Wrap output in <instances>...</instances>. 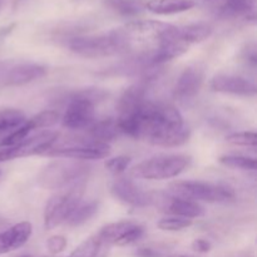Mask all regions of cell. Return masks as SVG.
I'll list each match as a JSON object with an SVG mask.
<instances>
[{
    "label": "cell",
    "instance_id": "1",
    "mask_svg": "<svg viewBox=\"0 0 257 257\" xmlns=\"http://www.w3.org/2000/svg\"><path fill=\"white\" fill-rule=\"evenodd\" d=\"M191 130L180 110L163 102H146L136 124V140H145L157 147L173 148L190 140Z\"/></svg>",
    "mask_w": 257,
    "mask_h": 257
},
{
    "label": "cell",
    "instance_id": "2",
    "mask_svg": "<svg viewBox=\"0 0 257 257\" xmlns=\"http://www.w3.org/2000/svg\"><path fill=\"white\" fill-rule=\"evenodd\" d=\"M119 32L124 38L128 50L136 45H142L147 47L145 52H148L165 43L180 39L178 27L158 20H136L119 28Z\"/></svg>",
    "mask_w": 257,
    "mask_h": 257
},
{
    "label": "cell",
    "instance_id": "3",
    "mask_svg": "<svg viewBox=\"0 0 257 257\" xmlns=\"http://www.w3.org/2000/svg\"><path fill=\"white\" fill-rule=\"evenodd\" d=\"M107 97V92L98 88H89L72 95L62 117L63 127L70 131H83L89 128L95 120V104Z\"/></svg>",
    "mask_w": 257,
    "mask_h": 257
},
{
    "label": "cell",
    "instance_id": "4",
    "mask_svg": "<svg viewBox=\"0 0 257 257\" xmlns=\"http://www.w3.org/2000/svg\"><path fill=\"white\" fill-rule=\"evenodd\" d=\"M90 166L83 161L59 158L45 166L38 175V183L45 190L59 191L87 180Z\"/></svg>",
    "mask_w": 257,
    "mask_h": 257
},
{
    "label": "cell",
    "instance_id": "5",
    "mask_svg": "<svg viewBox=\"0 0 257 257\" xmlns=\"http://www.w3.org/2000/svg\"><path fill=\"white\" fill-rule=\"evenodd\" d=\"M68 47L74 54L88 59L107 58L127 52L128 48L119 29L100 35L75 37L69 40Z\"/></svg>",
    "mask_w": 257,
    "mask_h": 257
},
{
    "label": "cell",
    "instance_id": "6",
    "mask_svg": "<svg viewBox=\"0 0 257 257\" xmlns=\"http://www.w3.org/2000/svg\"><path fill=\"white\" fill-rule=\"evenodd\" d=\"M85 181L83 180L67 188L57 191L53 197L48 201L44 210V227L53 230L68 221L75 208L82 202L84 195Z\"/></svg>",
    "mask_w": 257,
    "mask_h": 257
},
{
    "label": "cell",
    "instance_id": "7",
    "mask_svg": "<svg viewBox=\"0 0 257 257\" xmlns=\"http://www.w3.org/2000/svg\"><path fill=\"white\" fill-rule=\"evenodd\" d=\"M168 188L171 195L198 203H226L235 198V192L228 186L205 181H175Z\"/></svg>",
    "mask_w": 257,
    "mask_h": 257
},
{
    "label": "cell",
    "instance_id": "8",
    "mask_svg": "<svg viewBox=\"0 0 257 257\" xmlns=\"http://www.w3.org/2000/svg\"><path fill=\"white\" fill-rule=\"evenodd\" d=\"M148 87L150 83L141 79L138 83L128 87L120 95L117 103L118 115L115 118L120 135L135 138L138 115L147 102L146 97H147Z\"/></svg>",
    "mask_w": 257,
    "mask_h": 257
},
{
    "label": "cell",
    "instance_id": "9",
    "mask_svg": "<svg viewBox=\"0 0 257 257\" xmlns=\"http://www.w3.org/2000/svg\"><path fill=\"white\" fill-rule=\"evenodd\" d=\"M190 163L191 158L186 155H158L136 165L131 173L142 180H170L187 170Z\"/></svg>",
    "mask_w": 257,
    "mask_h": 257
},
{
    "label": "cell",
    "instance_id": "10",
    "mask_svg": "<svg viewBox=\"0 0 257 257\" xmlns=\"http://www.w3.org/2000/svg\"><path fill=\"white\" fill-rule=\"evenodd\" d=\"M110 155V145L108 143L97 142L92 140L75 142H67V145H57L55 143L49 151L44 153L45 157L52 158H67L75 161H94L107 158Z\"/></svg>",
    "mask_w": 257,
    "mask_h": 257
},
{
    "label": "cell",
    "instance_id": "11",
    "mask_svg": "<svg viewBox=\"0 0 257 257\" xmlns=\"http://www.w3.org/2000/svg\"><path fill=\"white\" fill-rule=\"evenodd\" d=\"M58 137L59 135L52 131H44V132L29 136L18 145L0 150V163L17 160V158L44 156V153L58 142Z\"/></svg>",
    "mask_w": 257,
    "mask_h": 257
},
{
    "label": "cell",
    "instance_id": "12",
    "mask_svg": "<svg viewBox=\"0 0 257 257\" xmlns=\"http://www.w3.org/2000/svg\"><path fill=\"white\" fill-rule=\"evenodd\" d=\"M107 246H128L136 243L145 235V228L133 221H118L103 226L97 233Z\"/></svg>",
    "mask_w": 257,
    "mask_h": 257
},
{
    "label": "cell",
    "instance_id": "13",
    "mask_svg": "<svg viewBox=\"0 0 257 257\" xmlns=\"http://www.w3.org/2000/svg\"><path fill=\"white\" fill-rule=\"evenodd\" d=\"M152 205L157 206L161 211L170 216H178L190 220L205 215V208L198 202L177 197L170 192H152Z\"/></svg>",
    "mask_w": 257,
    "mask_h": 257
},
{
    "label": "cell",
    "instance_id": "14",
    "mask_svg": "<svg viewBox=\"0 0 257 257\" xmlns=\"http://www.w3.org/2000/svg\"><path fill=\"white\" fill-rule=\"evenodd\" d=\"M58 120H59V114L55 110H43V112L38 113L33 117L27 118L19 127L15 128L7 137L0 141V146L2 147H12V146L18 145L23 140L29 137L33 132L43 130V128L52 127Z\"/></svg>",
    "mask_w": 257,
    "mask_h": 257
},
{
    "label": "cell",
    "instance_id": "15",
    "mask_svg": "<svg viewBox=\"0 0 257 257\" xmlns=\"http://www.w3.org/2000/svg\"><path fill=\"white\" fill-rule=\"evenodd\" d=\"M110 192L115 200L132 207H147L152 205V192L143 191L130 178H117Z\"/></svg>",
    "mask_w": 257,
    "mask_h": 257
},
{
    "label": "cell",
    "instance_id": "16",
    "mask_svg": "<svg viewBox=\"0 0 257 257\" xmlns=\"http://www.w3.org/2000/svg\"><path fill=\"white\" fill-rule=\"evenodd\" d=\"M205 79V70L200 65H191L187 67L176 82L173 95L177 100L187 103L193 100L202 88Z\"/></svg>",
    "mask_w": 257,
    "mask_h": 257
},
{
    "label": "cell",
    "instance_id": "17",
    "mask_svg": "<svg viewBox=\"0 0 257 257\" xmlns=\"http://www.w3.org/2000/svg\"><path fill=\"white\" fill-rule=\"evenodd\" d=\"M210 87L213 92L223 94L253 97L257 92L255 83L245 77L235 74H217L211 79Z\"/></svg>",
    "mask_w": 257,
    "mask_h": 257
},
{
    "label": "cell",
    "instance_id": "18",
    "mask_svg": "<svg viewBox=\"0 0 257 257\" xmlns=\"http://www.w3.org/2000/svg\"><path fill=\"white\" fill-rule=\"evenodd\" d=\"M32 233L33 226L28 221L13 225L8 230L0 232V255H5L23 247L29 241Z\"/></svg>",
    "mask_w": 257,
    "mask_h": 257
},
{
    "label": "cell",
    "instance_id": "19",
    "mask_svg": "<svg viewBox=\"0 0 257 257\" xmlns=\"http://www.w3.org/2000/svg\"><path fill=\"white\" fill-rule=\"evenodd\" d=\"M47 74V68L35 63H22L8 70L3 80L8 87H19L40 79Z\"/></svg>",
    "mask_w": 257,
    "mask_h": 257
},
{
    "label": "cell",
    "instance_id": "20",
    "mask_svg": "<svg viewBox=\"0 0 257 257\" xmlns=\"http://www.w3.org/2000/svg\"><path fill=\"white\" fill-rule=\"evenodd\" d=\"M89 136V140L97 141V142L108 143L109 145L112 141L117 140L120 135V131L118 128L115 118H107L102 120H94L89 128L85 130Z\"/></svg>",
    "mask_w": 257,
    "mask_h": 257
},
{
    "label": "cell",
    "instance_id": "21",
    "mask_svg": "<svg viewBox=\"0 0 257 257\" xmlns=\"http://www.w3.org/2000/svg\"><path fill=\"white\" fill-rule=\"evenodd\" d=\"M192 0H148L145 7L148 12L158 15H172L188 12L195 7Z\"/></svg>",
    "mask_w": 257,
    "mask_h": 257
},
{
    "label": "cell",
    "instance_id": "22",
    "mask_svg": "<svg viewBox=\"0 0 257 257\" xmlns=\"http://www.w3.org/2000/svg\"><path fill=\"white\" fill-rule=\"evenodd\" d=\"M212 32L213 28L207 23H193L185 27H178V38L187 45H192L208 39Z\"/></svg>",
    "mask_w": 257,
    "mask_h": 257
},
{
    "label": "cell",
    "instance_id": "23",
    "mask_svg": "<svg viewBox=\"0 0 257 257\" xmlns=\"http://www.w3.org/2000/svg\"><path fill=\"white\" fill-rule=\"evenodd\" d=\"M109 246L105 245L99 236L95 235L90 236L87 240L83 241L72 253L69 257H105L107 255V250Z\"/></svg>",
    "mask_w": 257,
    "mask_h": 257
},
{
    "label": "cell",
    "instance_id": "24",
    "mask_svg": "<svg viewBox=\"0 0 257 257\" xmlns=\"http://www.w3.org/2000/svg\"><path fill=\"white\" fill-rule=\"evenodd\" d=\"M253 8H255V0H225L220 10L223 17L236 18L252 15Z\"/></svg>",
    "mask_w": 257,
    "mask_h": 257
},
{
    "label": "cell",
    "instance_id": "25",
    "mask_svg": "<svg viewBox=\"0 0 257 257\" xmlns=\"http://www.w3.org/2000/svg\"><path fill=\"white\" fill-rule=\"evenodd\" d=\"M98 205L97 201H89V202H80L79 206L74 210V212L70 215V217L68 218L67 223L70 227H78V226H82L84 223H87L88 221L92 217H94V215L97 213Z\"/></svg>",
    "mask_w": 257,
    "mask_h": 257
},
{
    "label": "cell",
    "instance_id": "26",
    "mask_svg": "<svg viewBox=\"0 0 257 257\" xmlns=\"http://www.w3.org/2000/svg\"><path fill=\"white\" fill-rule=\"evenodd\" d=\"M105 3L122 17H136L146 9L143 0H105Z\"/></svg>",
    "mask_w": 257,
    "mask_h": 257
},
{
    "label": "cell",
    "instance_id": "27",
    "mask_svg": "<svg viewBox=\"0 0 257 257\" xmlns=\"http://www.w3.org/2000/svg\"><path fill=\"white\" fill-rule=\"evenodd\" d=\"M27 119L24 113L14 108L0 109V135L14 131Z\"/></svg>",
    "mask_w": 257,
    "mask_h": 257
},
{
    "label": "cell",
    "instance_id": "28",
    "mask_svg": "<svg viewBox=\"0 0 257 257\" xmlns=\"http://www.w3.org/2000/svg\"><path fill=\"white\" fill-rule=\"evenodd\" d=\"M218 162L226 167L235 168V170L243 171H255L256 160L252 157L241 155H223L218 158Z\"/></svg>",
    "mask_w": 257,
    "mask_h": 257
},
{
    "label": "cell",
    "instance_id": "29",
    "mask_svg": "<svg viewBox=\"0 0 257 257\" xmlns=\"http://www.w3.org/2000/svg\"><path fill=\"white\" fill-rule=\"evenodd\" d=\"M193 220L185 217H178V216H167L158 221L157 226L160 230L162 231H170V232H175V231H182L185 228H188L192 226Z\"/></svg>",
    "mask_w": 257,
    "mask_h": 257
},
{
    "label": "cell",
    "instance_id": "30",
    "mask_svg": "<svg viewBox=\"0 0 257 257\" xmlns=\"http://www.w3.org/2000/svg\"><path fill=\"white\" fill-rule=\"evenodd\" d=\"M230 145L242 146V147H256L257 136L255 132H237L226 137Z\"/></svg>",
    "mask_w": 257,
    "mask_h": 257
},
{
    "label": "cell",
    "instance_id": "31",
    "mask_svg": "<svg viewBox=\"0 0 257 257\" xmlns=\"http://www.w3.org/2000/svg\"><path fill=\"white\" fill-rule=\"evenodd\" d=\"M131 161L132 160L128 156H117V157L109 158L105 162V168L113 175H120L127 170L128 166L131 165Z\"/></svg>",
    "mask_w": 257,
    "mask_h": 257
},
{
    "label": "cell",
    "instance_id": "32",
    "mask_svg": "<svg viewBox=\"0 0 257 257\" xmlns=\"http://www.w3.org/2000/svg\"><path fill=\"white\" fill-rule=\"evenodd\" d=\"M47 247L48 250H49V252L53 253V255L60 253L62 251L65 250V247H67V238L62 235L52 236V237L48 238Z\"/></svg>",
    "mask_w": 257,
    "mask_h": 257
},
{
    "label": "cell",
    "instance_id": "33",
    "mask_svg": "<svg viewBox=\"0 0 257 257\" xmlns=\"http://www.w3.org/2000/svg\"><path fill=\"white\" fill-rule=\"evenodd\" d=\"M211 248H212V245L210 241L205 238H197L192 242V250L197 253H207L210 252Z\"/></svg>",
    "mask_w": 257,
    "mask_h": 257
},
{
    "label": "cell",
    "instance_id": "34",
    "mask_svg": "<svg viewBox=\"0 0 257 257\" xmlns=\"http://www.w3.org/2000/svg\"><path fill=\"white\" fill-rule=\"evenodd\" d=\"M138 257H160V253L152 248H140L137 251Z\"/></svg>",
    "mask_w": 257,
    "mask_h": 257
},
{
    "label": "cell",
    "instance_id": "35",
    "mask_svg": "<svg viewBox=\"0 0 257 257\" xmlns=\"http://www.w3.org/2000/svg\"><path fill=\"white\" fill-rule=\"evenodd\" d=\"M168 257H200V256H192V255H173Z\"/></svg>",
    "mask_w": 257,
    "mask_h": 257
},
{
    "label": "cell",
    "instance_id": "36",
    "mask_svg": "<svg viewBox=\"0 0 257 257\" xmlns=\"http://www.w3.org/2000/svg\"><path fill=\"white\" fill-rule=\"evenodd\" d=\"M0 8H2V0H0Z\"/></svg>",
    "mask_w": 257,
    "mask_h": 257
},
{
    "label": "cell",
    "instance_id": "37",
    "mask_svg": "<svg viewBox=\"0 0 257 257\" xmlns=\"http://www.w3.org/2000/svg\"><path fill=\"white\" fill-rule=\"evenodd\" d=\"M210 2H217V0H210Z\"/></svg>",
    "mask_w": 257,
    "mask_h": 257
},
{
    "label": "cell",
    "instance_id": "38",
    "mask_svg": "<svg viewBox=\"0 0 257 257\" xmlns=\"http://www.w3.org/2000/svg\"><path fill=\"white\" fill-rule=\"evenodd\" d=\"M0 173H2V172H0Z\"/></svg>",
    "mask_w": 257,
    "mask_h": 257
}]
</instances>
